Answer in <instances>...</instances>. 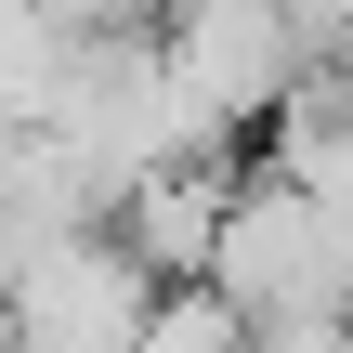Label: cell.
<instances>
[{
	"label": "cell",
	"mask_w": 353,
	"mask_h": 353,
	"mask_svg": "<svg viewBox=\"0 0 353 353\" xmlns=\"http://www.w3.org/2000/svg\"><path fill=\"white\" fill-rule=\"evenodd\" d=\"M210 288L249 314V341H353V196L288 170H249L210 236Z\"/></svg>",
	"instance_id": "cell-1"
},
{
	"label": "cell",
	"mask_w": 353,
	"mask_h": 353,
	"mask_svg": "<svg viewBox=\"0 0 353 353\" xmlns=\"http://www.w3.org/2000/svg\"><path fill=\"white\" fill-rule=\"evenodd\" d=\"M157 39H170V79L196 92V118H210L223 144H236L249 118H275L288 79L327 52V39L301 26V0H170Z\"/></svg>",
	"instance_id": "cell-2"
},
{
	"label": "cell",
	"mask_w": 353,
	"mask_h": 353,
	"mask_svg": "<svg viewBox=\"0 0 353 353\" xmlns=\"http://www.w3.org/2000/svg\"><path fill=\"white\" fill-rule=\"evenodd\" d=\"M65 13H79V26H157L170 0H65Z\"/></svg>",
	"instance_id": "cell-5"
},
{
	"label": "cell",
	"mask_w": 353,
	"mask_h": 353,
	"mask_svg": "<svg viewBox=\"0 0 353 353\" xmlns=\"http://www.w3.org/2000/svg\"><path fill=\"white\" fill-rule=\"evenodd\" d=\"M0 301H13V341L118 353V341H144V327H157V262H144L118 223H79L65 249L13 262V275H0Z\"/></svg>",
	"instance_id": "cell-3"
},
{
	"label": "cell",
	"mask_w": 353,
	"mask_h": 353,
	"mask_svg": "<svg viewBox=\"0 0 353 353\" xmlns=\"http://www.w3.org/2000/svg\"><path fill=\"white\" fill-rule=\"evenodd\" d=\"M223 157H170V170H144L131 196H118V236L157 262V275H210V236H223Z\"/></svg>",
	"instance_id": "cell-4"
}]
</instances>
